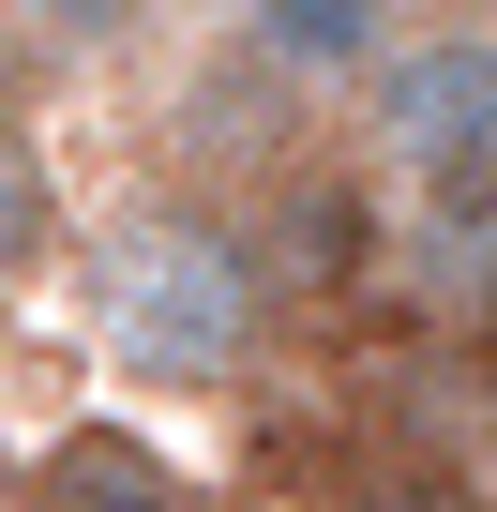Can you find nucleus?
Wrapping results in <instances>:
<instances>
[{"instance_id":"obj_1","label":"nucleus","mask_w":497,"mask_h":512,"mask_svg":"<svg viewBox=\"0 0 497 512\" xmlns=\"http://www.w3.org/2000/svg\"><path fill=\"white\" fill-rule=\"evenodd\" d=\"M76 317L106 347V377L136 392H257V362L287 347V287L241 196L151 181L121 211H91L76 241Z\"/></svg>"},{"instance_id":"obj_2","label":"nucleus","mask_w":497,"mask_h":512,"mask_svg":"<svg viewBox=\"0 0 497 512\" xmlns=\"http://www.w3.org/2000/svg\"><path fill=\"white\" fill-rule=\"evenodd\" d=\"M347 166L392 211L497 196V16H467V0L407 16V46L347 91Z\"/></svg>"},{"instance_id":"obj_3","label":"nucleus","mask_w":497,"mask_h":512,"mask_svg":"<svg viewBox=\"0 0 497 512\" xmlns=\"http://www.w3.org/2000/svg\"><path fill=\"white\" fill-rule=\"evenodd\" d=\"M407 16H422V0H211L226 61L257 76L272 106H347V91L407 46Z\"/></svg>"},{"instance_id":"obj_4","label":"nucleus","mask_w":497,"mask_h":512,"mask_svg":"<svg viewBox=\"0 0 497 512\" xmlns=\"http://www.w3.org/2000/svg\"><path fill=\"white\" fill-rule=\"evenodd\" d=\"M392 272H407V302L437 317V332H467V347H497V196H452V211H392Z\"/></svg>"},{"instance_id":"obj_5","label":"nucleus","mask_w":497,"mask_h":512,"mask_svg":"<svg viewBox=\"0 0 497 512\" xmlns=\"http://www.w3.org/2000/svg\"><path fill=\"white\" fill-rule=\"evenodd\" d=\"M317 512H497V497H482V467L437 452V437H362V452L317 482Z\"/></svg>"},{"instance_id":"obj_6","label":"nucleus","mask_w":497,"mask_h":512,"mask_svg":"<svg viewBox=\"0 0 497 512\" xmlns=\"http://www.w3.org/2000/svg\"><path fill=\"white\" fill-rule=\"evenodd\" d=\"M46 256H61V166H46V136L16 106H0V302H16Z\"/></svg>"},{"instance_id":"obj_7","label":"nucleus","mask_w":497,"mask_h":512,"mask_svg":"<svg viewBox=\"0 0 497 512\" xmlns=\"http://www.w3.org/2000/svg\"><path fill=\"white\" fill-rule=\"evenodd\" d=\"M46 497H61V512H196V482L151 467L136 437H61V452H46Z\"/></svg>"},{"instance_id":"obj_8","label":"nucleus","mask_w":497,"mask_h":512,"mask_svg":"<svg viewBox=\"0 0 497 512\" xmlns=\"http://www.w3.org/2000/svg\"><path fill=\"white\" fill-rule=\"evenodd\" d=\"M136 16H151V0H31V31L76 46V61H91V46H136Z\"/></svg>"}]
</instances>
